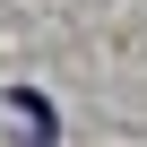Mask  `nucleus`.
<instances>
[{
	"label": "nucleus",
	"instance_id": "1",
	"mask_svg": "<svg viewBox=\"0 0 147 147\" xmlns=\"http://www.w3.org/2000/svg\"><path fill=\"white\" fill-rule=\"evenodd\" d=\"M9 130H18V147H52V104H35L26 87L9 95Z\"/></svg>",
	"mask_w": 147,
	"mask_h": 147
}]
</instances>
